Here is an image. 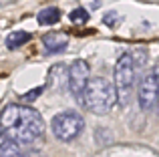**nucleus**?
I'll use <instances>...</instances> for the list:
<instances>
[{
	"label": "nucleus",
	"instance_id": "nucleus-1",
	"mask_svg": "<svg viewBox=\"0 0 159 157\" xmlns=\"http://www.w3.org/2000/svg\"><path fill=\"white\" fill-rule=\"evenodd\" d=\"M0 131L16 145H34L44 137V119L32 107L12 103L0 113Z\"/></svg>",
	"mask_w": 159,
	"mask_h": 157
},
{
	"label": "nucleus",
	"instance_id": "nucleus-2",
	"mask_svg": "<svg viewBox=\"0 0 159 157\" xmlns=\"http://www.w3.org/2000/svg\"><path fill=\"white\" fill-rule=\"evenodd\" d=\"M79 101H81V105L85 107V109H89L91 113L105 115L115 107L117 93H115V87H113L111 81H107V78H103V77H95V78H89V81H87Z\"/></svg>",
	"mask_w": 159,
	"mask_h": 157
},
{
	"label": "nucleus",
	"instance_id": "nucleus-3",
	"mask_svg": "<svg viewBox=\"0 0 159 157\" xmlns=\"http://www.w3.org/2000/svg\"><path fill=\"white\" fill-rule=\"evenodd\" d=\"M115 93H117V103L127 105L129 95H131L133 83H135V61L131 55H123L115 65Z\"/></svg>",
	"mask_w": 159,
	"mask_h": 157
},
{
	"label": "nucleus",
	"instance_id": "nucleus-4",
	"mask_svg": "<svg viewBox=\"0 0 159 157\" xmlns=\"http://www.w3.org/2000/svg\"><path fill=\"white\" fill-rule=\"evenodd\" d=\"M52 133L58 141H73L75 137L83 133L85 129V119L77 111H62L52 117Z\"/></svg>",
	"mask_w": 159,
	"mask_h": 157
},
{
	"label": "nucleus",
	"instance_id": "nucleus-5",
	"mask_svg": "<svg viewBox=\"0 0 159 157\" xmlns=\"http://www.w3.org/2000/svg\"><path fill=\"white\" fill-rule=\"evenodd\" d=\"M157 83H159L157 69L155 71H149L147 75L143 77V81H141L137 99H139V107L143 111H153L157 107V91H159Z\"/></svg>",
	"mask_w": 159,
	"mask_h": 157
},
{
	"label": "nucleus",
	"instance_id": "nucleus-6",
	"mask_svg": "<svg viewBox=\"0 0 159 157\" xmlns=\"http://www.w3.org/2000/svg\"><path fill=\"white\" fill-rule=\"evenodd\" d=\"M89 78H91V67L85 59H77L70 65V69H66V85H69V91L77 99L81 97Z\"/></svg>",
	"mask_w": 159,
	"mask_h": 157
},
{
	"label": "nucleus",
	"instance_id": "nucleus-7",
	"mask_svg": "<svg viewBox=\"0 0 159 157\" xmlns=\"http://www.w3.org/2000/svg\"><path fill=\"white\" fill-rule=\"evenodd\" d=\"M69 44V36L66 34H58V32H48L43 36V47L48 52H62Z\"/></svg>",
	"mask_w": 159,
	"mask_h": 157
},
{
	"label": "nucleus",
	"instance_id": "nucleus-8",
	"mask_svg": "<svg viewBox=\"0 0 159 157\" xmlns=\"http://www.w3.org/2000/svg\"><path fill=\"white\" fill-rule=\"evenodd\" d=\"M36 20H39V24H43V26L57 24L58 20H61V10H58L57 6H47L36 14Z\"/></svg>",
	"mask_w": 159,
	"mask_h": 157
},
{
	"label": "nucleus",
	"instance_id": "nucleus-9",
	"mask_svg": "<svg viewBox=\"0 0 159 157\" xmlns=\"http://www.w3.org/2000/svg\"><path fill=\"white\" fill-rule=\"evenodd\" d=\"M28 40H30V34H28L26 30H16V32H12V34L6 36V47L10 48V51H16V48H20L22 44H26Z\"/></svg>",
	"mask_w": 159,
	"mask_h": 157
},
{
	"label": "nucleus",
	"instance_id": "nucleus-10",
	"mask_svg": "<svg viewBox=\"0 0 159 157\" xmlns=\"http://www.w3.org/2000/svg\"><path fill=\"white\" fill-rule=\"evenodd\" d=\"M69 18H70V22L73 24H85L87 20H89V12L85 10V8H75V10H70V14H69Z\"/></svg>",
	"mask_w": 159,
	"mask_h": 157
},
{
	"label": "nucleus",
	"instance_id": "nucleus-11",
	"mask_svg": "<svg viewBox=\"0 0 159 157\" xmlns=\"http://www.w3.org/2000/svg\"><path fill=\"white\" fill-rule=\"evenodd\" d=\"M43 91H44V87H36V89L28 91V93H24V95H22V101H26V103L34 101V99H39V95H43Z\"/></svg>",
	"mask_w": 159,
	"mask_h": 157
},
{
	"label": "nucleus",
	"instance_id": "nucleus-12",
	"mask_svg": "<svg viewBox=\"0 0 159 157\" xmlns=\"http://www.w3.org/2000/svg\"><path fill=\"white\" fill-rule=\"evenodd\" d=\"M117 18H119V14H117V12H109V14H105L103 22H105L107 26H117Z\"/></svg>",
	"mask_w": 159,
	"mask_h": 157
},
{
	"label": "nucleus",
	"instance_id": "nucleus-13",
	"mask_svg": "<svg viewBox=\"0 0 159 157\" xmlns=\"http://www.w3.org/2000/svg\"><path fill=\"white\" fill-rule=\"evenodd\" d=\"M0 157H2V155H0Z\"/></svg>",
	"mask_w": 159,
	"mask_h": 157
}]
</instances>
